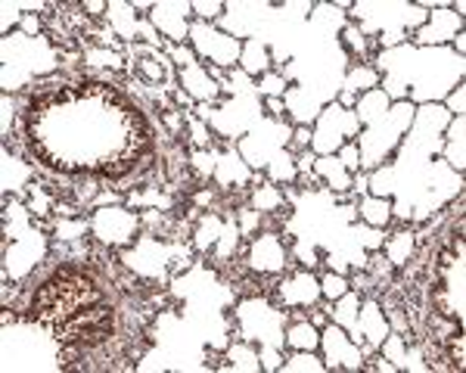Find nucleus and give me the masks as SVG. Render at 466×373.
<instances>
[{"label": "nucleus", "mask_w": 466, "mask_h": 373, "mask_svg": "<svg viewBox=\"0 0 466 373\" xmlns=\"http://www.w3.org/2000/svg\"><path fill=\"white\" fill-rule=\"evenodd\" d=\"M32 318L72 348L100 346L116 327V315L103 296L100 280L75 267H59L54 277L37 287Z\"/></svg>", "instance_id": "1"}]
</instances>
